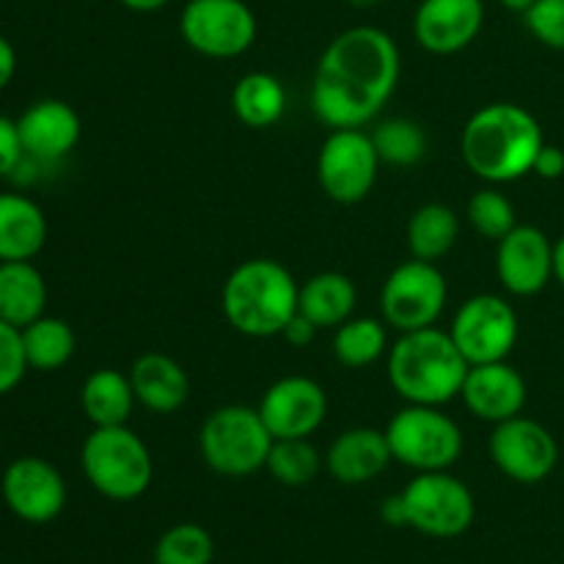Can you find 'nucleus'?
I'll list each match as a JSON object with an SVG mask.
<instances>
[{
  "label": "nucleus",
  "instance_id": "9b49d317",
  "mask_svg": "<svg viewBox=\"0 0 564 564\" xmlns=\"http://www.w3.org/2000/svg\"><path fill=\"white\" fill-rule=\"evenodd\" d=\"M380 154L364 127L330 130L317 154V182L336 204H358L375 191Z\"/></svg>",
  "mask_w": 564,
  "mask_h": 564
},
{
  "label": "nucleus",
  "instance_id": "f03ea898",
  "mask_svg": "<svg viewBox=\"0 0 564 564\" xmlns=\"http://www.w3.org/2000/svg\"><path fill=\"white\" fill-rule=\"evenodd\" d=\"M543 147L540 121L516 102L485 105L466 121L460 135L463 163L490 185H507L532 174Z\"/></svg>",
  "mask_w": 564,
  "mask_h": 564
},
{
  "label": "nucleus",
  "instance_id": "c9c22d12",
  "mask_svg": "<svg viewBox=\"0 0 564 564\" xmlns=\"http://www.w3.org/2000/svg\"><path fill=\"white\" fill-rule=\"evenodd\" d=\"M22 158H25V152H22L17 121H11L9 116L0 113V180L14 174L17 165L22 163Z\"/></svg>",
  "mask_w": 564,
  "mask_h": 564
},
{
  "label": "nucleus",
  "instance_id": "7c9ffc66",
  "mask_svg": "<svg viewBox=\"0 0 564 564\" xmlns=\"http://www.w3.org/2000/svg\"><path fill=\"white\" fill-rule=\"evenodd\" d=\"M372 141L380 154V163L397 165V169L422 163L427 154V132L411 119L380 121L372 130Z\"/></svg>",
  "mask_w": 564,
  "mask_h": 564
},
{
  "label": "nucleus",
  "instance_id": "f8f14e48",
  "mask_svg": "<svg viewBox=\"0 0 564 564\" xmlns=\"http://www.w3.org/2000/svg\"><path fill=\"white\" fill-rule=\"evenodd\" d=\"M521 323L518 312L501 295H474L457 308L452 319L449 336L460 356L466 358L468 367L477 364L507 361L516 350Z\"/></svg>",
  "mask_w": 564,
  "mask_h": 564
},
{
  "label": "nucleus",
  "instance_id": "f3484780",
  "mask_svg": "<svg viewBox=\"0 0 564 564\" xmlns=\"http://www.w3.org/2000/svg\"><path fill=\"white\" fill-rule=\"evenodd\" d=\"M482 25V0H422L413 14V36L433 55L460 53L477 42Z\"/></svg>",
  "mask_w": 564,
  "mask_h": 564
},
{
  "label": "nucleus",
  "instance_id": "473e14b6",
  "mask_svg": "<svg viewBox=\"0 0 564 564\" xmlns=\"http://www.w3.org/2000/svg\"><path fill=\"white\" fill-rule=\"evenodd\" d=\"M466 215L468 224L474 226V231L494 242H499L501 237H507L518 226L516 207H512L510 198L501 191H496V187H485V191L474 193L471 202H468L466 207Z\"/></svg>",
  "mask_w": 564,
  "mask_h": 564
},
{
  "label": "nucleus",
  "instance_id": "4468645a",
  "mask_svg": "<svg viewBox=\"0 0 564 564\" xmlns=\"http://www.w3.org/2000/svg\"><path fill=\"white\" fill-rule=\"evenodd\" d=\"M0 496L11 516L33 523V527H44L64 512L66 482L53 463L36 455H25L11 460L3 471Z\"/></svg>",
  "mask_w": 564,
  "mask_h": 564
},
{
  "label": "nucleus",
  "instance_id": "ddd939ff",
  "mask_svg": "<svg viewBox=\"0 0 564 564\" xmlns=\"http://www.w3.org/2000/svg\"><path fill=\"white\" fill-rule=\"evenodd\" d=\"M490 460L518 485H540L560 463V444L545 424L527 416L499 422L490 433Z\"/></svg>",
  "mask_w": 564,
  "mask_h": 564
},
{
  "label": "nucleus",
  "instance_id": "39448f33",
  "mask_svg": "<svg viewBox=\"0 0 564 564\" xmlns=\"http://www.w3.org/2000/svg\"><path fill=\"white\" fill-rule=\"evenodd\" d=\"M88 485L108 501H135L152 488L154 460L147 441L127 424L94 427L80 449Z\"/></svg>",
  "mask_w": 564,
  "mask_h": 564
},
{
  "label": "nucleus",
  "instance_id": "1a4fd4ad",
  "mask_svg": "<svg viewBox=\"0 0 564 564\" xmlns=\"http://www.w3.org/2000/svg\"><path fill=\"white\" fill-rule=\"evenodd\" d=\"M449 284L435 262L408 259L397 264L380 290V312L389 328L408 330L433 328L446 308Z\"/></svg>",
  "mask_w": 564,
  "mask_h": 564
},
{
  "label": "nucleus",
  "instance_id": "c03bdc74",
  "mask_svg": "<svg viewBox=\"0 0 564 564\" xmlns=\"http://www.w3.org/2000/svg\"><path fill=\"white\" fill-rule=\"evenodd\" d=\"M0 449H3V441H0Z\"/></svg>",
  "mask_w": 564,
  "mask_h": 564
},
{
  "label": "nucleus",
  "instance_id": "2eb2a0df",
  "mask_svg": "<svg viewBox=\"0 0 564 564\" xmlns=\"http://www.w3.org/2000/svg\"><path fill=\"white\" fill-rule=\"evenodd\" d=\"M259 416L268 424L273 441L308 438L328 416V394L306 375H286L264 391Z\"/></svg>",
  "mask_w": 564,
  "mask_h": 564
},
{
  "label": "nucleus",
  "instance_id": "412c9836",
  "mask_svg": "<svg viewBox=\"0 0 564 564\" xmlns=\"http://www.w3.org/2000/svg\"><path fill=\"white\" fill-rule=\"evenodd\" d=\"M130 380L138 405L158 416L176 413L191 397V378L185 367L165 352H143L132 364Z\"/></svg>",
  "mask_w": 564,
  "mask_h": 564
},
{
  "label": "nucleus",
  "instance_id": "a211bd4d",
  "mask_svg": "<svg viewBox=\"0 0 564 564\" xmlns=\"http://www.w3.org/2000/svg\"><path fill=\"white\" fill-rule=\"evenodd\" d=\"M460 397L471 416L499 424L512 416H521L527 408L529 389L523 375L512 364L494 361L468 367Z\"/></svg>",
  "mask_w": 564,
  "mask_h": 564
},
{
  "label": "nucleus",
  "instance_id": "6ab92c4d",
  "mask_svg": "<svg viewBox=\"0 0 564 564\" xmlns=\"http://www.w3.org/2000/svg\"><path fill=\"white\" fill-rule=\"evenodd\" d=\"M25 158L36 163H58L80 143L83 121L64 99H39L17 119Z\"/></svg>",
  "mask_w": 564,
  "mask_h": 564
},
{
  "label": "nucleus",
  "instance_id": "aec40b11",
  "mask_svg": "<svg viewBox=\"0 0 564 564\" xmlns=\"http://www.w3.org/2000/svg\"><path fill=\"white\" fill-rule=\"evenodd\" d=\"M391 457L386 430L352 427L345 430L328 446L325 466L339 485H367L389 468Z\"/></svg>",
  "mask_w": 564,
  "mask_h": 564
},
{
  "label": "nucleus",
  "instance_id": "423d86ee",
  "mask_svg": "<svg viewBox=\"0 0 564 564\" xmlns=\"http://www.w3.org/2000/svg\"><path fill=\"white\" fill-rule=\"evenodd\" d=\"M270 435L259 408L224 405L204 419L198 430V449L215 474L229 479L251 477L268 466Z\"/></svg>",
  "mask_w": 564,
  "mask_h": 564
},
{
  "label": "nucleus",
  "instance_id": "f257e3e1",
  "mask_svg": "<svg viewBox=\"0 0 564 564\" xmlns=\"http://www.w3.org/2000/svg\"><path fill=\"white\" fill-rule=\"evenodd\" d=\"M402 55L375 25H356L330 39L312 80V110L330 130L367 127L400 83Z\"/></svg>",
  "mask_w": 564,
  "mask_h": 564
},
{
  "label": "nucleus",
  "instance_id": "c756f323",
  "mask_svg": "<svg viewBox=\"0 0 564 564\" xmlns=\"http://www.w3.org/2000/svg\"><path fill=\"white\" fill-rule=\"evenodd\" d=\"M323 466V457L308 444V438H281L273 441L268 455V471L284 488H303L314 482Z\"/></svg>",
  "mask_w": 564,
  "mask_h": 564
},
{
  "label": "nucleus",
  "instance_id": "a19ab883",
  "mask_svg": "<svg viewBox=\"0 0 564 564\" xmlns=\"http://www.w3.org/2000/svg\"><path fill=\"white\" fill-rule=\"evenodd\" d=\"M554 279L564 286V235L554 242Z\"/></svg>",
  "mask_w": 564,
  "mask_h": 564
},
{
  "label": "nucleus",
  "instance_id": "58836bf2",
  "mask_svg": "<svg viewBox=\"0 0 564 564\" xmlns=\"http://www.w3.org/2000/svg\"><path fill=\"white\" fill-rule=\"evenodd\" d=\"M17 75V50L9 39L0 33V91L9 88V83L14 80Z\"/></svg>",
  "mask_w": 564,
  "mask_h": 564
},
{
  "label": "nucleus",
  "instance_id": "37998d69",
  "mask_svg": "<svg viewBox=\"0 0 564 564\" xmlns=\"http://www.w3.org/2000/svg\"><path fill=\"white\" fill-rule=\"evenodd\" d=\"M350 6H356V9H372V6L383 3V0H347Z\"/></svg>",
  "mask_w": 564,
  "mask_h": 564
},
{
  "label": "nucleus",
  "instance_id": "4be33fe9",
  "mask_svg": "<svg viewBox=\"0 0 564 564\" xmlns=\"http://www.w3.org/2000/svg\"><path fill=\"white\" fill-rule=\"evenodd\" d=\"M47 231V215L31 196L0 193V262H33Z\"/></svg>",
  "mask_w": 564,
  "mask_h": 564
},
{
  "label": "nucleus",
  "instance_id": "20e7f679",
  "mask_svg": "<svg viewBox=\"0 0 564 564\" xmlns=\"http://www.w3.org/2000/svg\"><path fill=\"white\" fill-rule=\"evenodd\" d=\"M468 361L449 330L422 328L400 334L389 350V383L408 405L444 408L460 397Z\"/></svg>",
  "mask_w": 564,
  "mask_h": 564
},
{
  "label": "nucleus",
  "instance_id": "0eeeda50",
  "mask_svg": "<svg viewBox=\"0 0 564 564\" xmlns=\"http://www.w3.org/2000/svg\"><path fill=\"white\" fill-rule=\"evenodd\" d=\"M391 457L405 468L422 471H449L463 455V430L449 413L435 405H408L386 424Z\"/></svg>",
  "mask_w": 564,
  "mask_h": 564
},
{
  "label": "nucleus",
  "instance_id": "5701e85b",
  "mask_svg": "<svg viewBox=\"0 0 564 564\" xmlns=\"http://www.w3.org/2000/svg\"><path fill=\"white\" fill-rule=\"evenodd\" d=\"M358 306V290L350 275L339 270H323L312 275L297 292V312L317 330L339 328L352 317Z\"/></svg>",
  "mask_w": 564,
  "mask_h": 564
},
{
  "label": "nucleus",
  "instance_id": "6e6552de",
  "mask_svg": "<svg viewBox=\"0 0 564 564\" xmlns=\"http://www.w3.org/2000/svg\"><path fill=\"white\" fill-rule=\"evenodd\" d=\"M408 529L424 538L455 540L471 529L477 505L463 479L449 471H422L400 490Z\"/></svg>",
  "mask_w": 564,
  "mask_h": 564
},
{
  "label": "nucleus",
  "instance_id": "4c0bfd02",
  "mask_svg": "<svg viewBox=\"0 0 564 564\" xmlns=\"http://www.w3.org/2000/svg\"><path fill=\"white\" fill-rule=\"evenodd\" d=\"M281 336H284V341H290L292 347H306V345H312L314 336H317V328H314V325L308 323L301 312H297L295 317L290 319V325H286L284 334Z\"/></svg>",
  "mask_w": 564,
  "mask_h": 564
},
{
  "label": "nucleus",
  "instance_id": "e433bc0d",
  "mask_svg": "<svg viewBox=\"0 0 564 564\" xmlns=\"http://www.w3.org/2000/svg\"><path fill=\"white\" fill-rule=\"evenodd\" d=\"M532 174H538L540 180H560V176H564V152L562 149L554 147V143H545V147L540 149L538 160H534Z\"/></svg>",
  "mask_w": 564,
  "mask_h": 564
},
{
  "label": "nucleus",
  "instance_id": "a878e982",
  "mask_svg": "<svg viewBox=\"0 0 564 564\" xmlns=\"http://www.w3.org/2000/svg\"><path fill=\"white\" fill-rule=\"evenodd\" d=\"M231 110L251 130H268L286 113V88L270 72H248L231 88Z\"/></svg>",
  "mask_w": 564,
  "mask_h": 564
},
{
  "label": "nucleus",
  "instance_id": "b1692460",
  "mask_svg": "<svg viewBox=\"0 0 564 564\" xmlns=\"http://www.w3.org/2000/svg\"><path fill=\"white\" fill-rule=\"evenodd\" d=\"M138 400L130 375L121 369H94L80 389V408L91 427H119L130 422Z\"/></svg>",
  "mask_w": 564,
  "mask_h": 564
},
{
  "label": "nucleus",
  "instance_id": "f704fd0d",
  "mask_svg": "<svg viewBox=\"0 0 564 564\" xmlns=\"http://www.w3.org/2000/svg\"><path fill=\"white\" fill-rule=\"evenodd\" d=\"M28 372L25 350H22V334L14 325L0 319V397L11 394L22 383Z\"/></svg>",
  "mask_w": 564,
  "mask_h": 564
},
{
  "label": "nucleus",
  "instance_id": "9d476101",
  "mask_svg": "<svg viewBox=\"0 0 564 564\" xmlns=\"http://www.w3.org/2000/svg\"><path fill=\"white\" fill-rule=\"evenodd\" d=\"M180 33L193 53L229 61L251 50L259 22L246 0H187L180 14Z\"/></svg>",
  "mask_w": 564,
  "mask_h": 564
},
{
  "label": "nucleus",
  "instance_id": "79ce46f5",
  "mask_svg": "<svg viewBox=\"0 0 564 564\" xmlns=\"http://www.w3.org/2000/svg\"><path fill=\"white\" fill-rule=\"evenodd\" d=\"M499 3L505 6V9L518 11V14H527V11L532 9V6L538 3V0H499Z\"/></svg>",
  "mask_w": 564,
  "mask_h": 564
},
{
  "label": "nucleus",
  "instance_id": "7ed1b4c3",
  "mask_svg": "<svg viewBox=\"0 0 564 564\" xmlns=\"http://www.w3.org/2000/svg\"><path fill=\"white\" fill-rule=\"evenodd\" d=\"M295 275L275 259H246L224 281L220 306L237 334L248 339L281 336L297 314Z\"/></svg>",
  "mask_w": 564,
  "mask_h": 564
},
{
  "label": "nucleus",
  "instance_id": "ea45409f",
  "mask_svg": "<svg viewBox=\"0 0 564 564\" xmlns=\"http://www.w3.org/2000/svg\"><path fill=\"white\" fill-rule=\"evenodd\" d=\"M116 3H121L130 11H138V14H152V11L165 9L171 0H116Z\"/></svg>",
  "mask_w": 564,
  "mask_h": 564
},
{
  "label": "nucleus",
  "instance_id": "bb28decb",
  "mask_svg": "<svg viewBox=\"0 0 564 564\" xmlns=\"http://www.w3.org/2000/svg\"><path fill=\"white\" fill-rule=\"evenodd\" d=\"M457 237H460V218H457V213L449 204L441 202L419 207L416 213L411 215L405 229L411 257L435 264L455 248Z\"/></svg>",
  "mask_w": 564,
  "mask_h": 564
},
{
  "label": "nucleus",
  "instance_id": "cd10ccee",
  "mask_svg": "<svg viewBox=\"0 0 564 564\" xmlns=\"http://www.w3.org/2000/svg\"><path fill=\"white\" fill-rule=\"evenodd\" d=\"M20 334L28 369H36V372H58L72 361L77 350L75 330L61 317L42 314L31 325H25Z\"/></svg>",
  "mask_w": 564,
  "mask_h": 564
},
{
  "label": "nucleus",
  "instance_id": "c85d7f7f",
  "mask_svg": "<svg viewBox=\"0 0 564 564\" xmlns=\"http://www.w3.org/2000/svg\"><path fill=\"white\" fill-rule=\"evenodd\" d=\"M389 350V328L383 319L350 317L334 334V356L341 367L364 369Z\"/></svg>",
  "mask_w": 564,
  "mask_h": 564
},
{
  "label": "nucleus",
  "instance_id": "dca6fc26",
  "mask_svg": "<svg viewBox=\"0 0 564 564\" xmlns=\"http://www.w3.org/2000/svg\"><path fill=\"white\" fill-rule=\"evenodd\" d=\"M496 246V275L510 295H540L554 281V242L543 229L518 224Z\"/></svg>",
  "mask_w": 564,
  "mask_h": 564
},
{
  "label": "nucleus",
  "instance_id": "393cba45",
  "mask_svg": "<svg viewBox=\"0 0 564 564\" xmlns=\"http://www.w3.org/2000/svg\"><path fill=\"white\" fill-rule=\"evenodd\" d=\"M47 308V281L33 262H0V319L25 328Z\"/></svg>",
  "mask_w": 564,
  "mask_h": 564
},
{
  "label": "nucleus",
  "instance_id": "72a5a7b5",
  "mask_svg": "<svg viewBox=\"0 0 564 564\" xmlns=\"http://www.w3.org/2000/svg\"><path fill=\"white\" fill-rule=\"evenodd\" d=\"M529 33L551 50H564V0H538L523 14Z\"/></svg>",
  "mask_w": 564,
  "mask_h": 564
},
{
  "label": "nucleus",
  "instance_id": "2f4dec72",
  "mask_svg": "<svg viewBox=\"0 0 564 564\" xmlns=\"http://www.w3.org/2000/svg\"><path fill=\"white\" fill-rule=\"evenodd\" d=\"M215 540L198 523H176L160 534L154 564H213Z\"/></svg>",
  "mask_w": 564,
  "mask_h": 564
}]
</instances>
